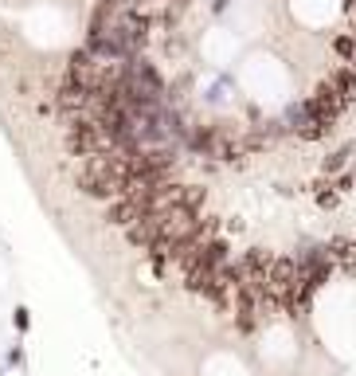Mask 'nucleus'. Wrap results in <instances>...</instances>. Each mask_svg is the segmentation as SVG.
I'll return each instance as SVG.
<instances>
[{
	"label": "nucleus",
	"instance_id": "1",
	"mask_svg": "<svg viewBox=\"0 0 356 376\" xmlns=\"http://www.w3.org/2000/svg\"><path fill=\"white\" fill-rule=\"evenodd\" d=\"M63 149H67L71 157L86 161V157H94V153H106L110 142H106V134H102L90 118H67V125H63Z\"/></svg>",
	"mask_w": 356,
	"mask_h": 376
},
{
	"label": "nucleus",
	"instance_id": "2",
	"mask_svg": "<svg viewBox=\"0 0 356 376\" xmlns=\"http://www.w3.org/2000/svg\"><path fill=\"white\" fill-rule=\"evenodd\" d=\"M98 75H102V63L86 47H78L75 55L67 59V71H63V79L75 83V86H83V91H94V86H98Z\"/></svg>",
	"mask_w": 356,
	"mask_h": 376
},
{
	"label": "nucleus",
	"instance_id": "3",
	"mask_svg": "<svg viewBox=\"0 0 356 376\" xmlns=\"http://www.w3.org/2000/svg\"><path fill=\"white\" fill-rule=\"evenodd\" d=\"M325 83H329L333 91L340 94V98H348V102L356 98V71H352V67H333Z\"/></svg>",
	"mask_w": 356,
	"mask_h": 376
},
{
	"label": "nucleus",
	"instance_id": "4",
	"mask_svg": "<svg viewBox=\"0 0 356 376\" xmlns=\"http://www.w3.org/2000/svg\"><path fill=\"white\" fill-rule=\"evenodd\" d=\"M333 51H337L340 59H352L356 63V35H337V40H333Z\"/></svg>",
	"mask_w": 356,
	"mask_h": 376
},
{
	"label": "nucleus",
	"instance_id": "5",
	"mask_svg": "<svg viewBox=\"0 0 356 376\" xmlns=\"http://www.w3.org/2000/svg\"><path fill=\"white\" fill-rule=\"evenodd\" d=\"M348 8H352V16H356V0H352V4H348Z\"/></svg>",
	"mask_w": 356,
	"mask_h": 376
}]
</instances>
